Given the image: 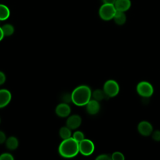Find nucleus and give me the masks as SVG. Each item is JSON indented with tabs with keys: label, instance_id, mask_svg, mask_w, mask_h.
Instances as JSON below:
<instances>
[{
	"label": "nucleus",
	"instance_id": "obj_4",
	"mask_svg": "<svg viewBox=\"0 0 160 160\" xmlns=\"http://www.w3.org/2000/svg\"><path fill=\"white\" fill-rule=\"evenodd\" d=\"M136 91L138 94L144 98L151 97L154 92V88L152 84L148 81H141L136 86Z\"/></svg>",
	"mask_w": 160,
	"mask_h": 160
},
{
	"label": "nucleus",
	"instance_id": "obj_23",
	"mask_svg": "<svg viewBox=\"0 0 160 160\" xmlns=\"http://www.w3.org/2000/svg\"><path fill=\"white\" fill-rule=\"evenodd\" d=\"M96 159L97 160H110L111 159V156H110L108 154H99L98 156L96 158Z\"/></svg>",
	"mask_w": 160,
	"mask_h": 160
},
{
	"label": "nucleus",
	"instance_id": "obj_11",
	"mask_svg": "<svg viewBox=\"0 0 160 160\" xmlns=\"http://www.w3.org/2000/svg\"><path fill=\"white\" fill-rule=\"evenodd\" d=\"M86 111L91 115H95L100 110L99 102L92 99H91L86 105Z\"/></svg>",
	"mask_w": 160,
	"mask_h": 160
},
{
	"label": "nucleus",
	"instance_id": "obj_7",
	"mask_svg": "<svg viewBox=\"0 0 160 160\" xmlns=\"http://www.w3.org/2000/svg\"><path fill=\"white\" fill-rule=\"evenodd\" d=\"M138 131L139 133L143 136H149L153 131V128L151 124L147 121H142L138 125Z\"/></svg>",
	"mask_w": 160,
	"mask_h": 160
},
{
	"label": "nucleus",
	"instance_id": "obj_22",
	"mask_svg": "<svg viewBox=\"0 0 160 160\" xmlns=\"http://www.w3.org/2000/svg\"><path fill=\"white\" fill-rule=\"evenodd\" d=\"M152 138L155 141H160V130H156L152 131Z\"/></svg>",
	"mask_w": 160,
	"mask_h": 160
},
{
	"label": "nucleus",
	"instance_id": "obj_16",
	"mask_svg": "<svg viewBox=\"0 0 160 160\" xmlns=\"http://www.w3.org/2000/svg\"><path fill=\"white\" fill-rule=\"evenodd\" d=\"M106 97H108V96L105 94V92H104L103 89H98L94 90L92 92V98L94 99H95V100H96V101H98L99 102L102 101V100H103Z\"/></svg>",
	"mask_w": 160,
	"mask_h": 160
},
{
	"label": "nucleus",
	"instance_id": "obj_6",
	"mask_svg": "<svg viewBox=\"0 0 160 160\" xmlns=\"http://www.w3.org/2000/svg\"><path fill=\"white\" fill-rule=\"evenodd\" d=\"M79 152L85 156L92 154L94 151V144L92 141L88 139H84L79 142Z\"/></svg>",
	"mask_w": 160,
	"mask_h": 160
},
{
	"label": "nucleus",
	"instance_id": "obj_24",
	"mask_svg": "<svg viewBox=\"0 0 160 160\" xmlns=\"http://www.w3.org/2000/svg\"><path fill=\"white\" fill-rule=\"evenodd\" d=\"M62 99L63 101V102L68 104L69 102L72 101V100H71V94H65L62 95Z\"/></svg>",
	"mask_w": 160,
	"mask_h": 160
},
{
	"label": "nucleus",
	"instance_id": "obj_14",
	"mask_svg": "<svg viewBox=\"0 0 160 160\" xmlns=\"http://www.w3.org/2000/svg\"><path fill=\"white\" fill-rule=\"evenodd\" d=\"M114 22L118 25H122L126 22V16L124 12L117 11L115 13V15L113 18Z\"/></svg>",
	"mask_w": 160,
	"mask_h": 160
},
{
	"label": "nucleus",
	"instance_id": "obj_30",
	"mask_svg": "<svg viewBox=\"0 0 160 160\" xmlns=\"http://www.w3.org/2000/svg\"><path fill=\"white\" fill-rule=\"evenodd\" d=\"M0 22H1V21H0Z\"/></svg>",
	"mask_w": 160,
	"mask_h": 160
},
{
	"label": "nucleus",
	"instance_id": "obj_1",
	"mask_svg": "<svg viewBox=\"0 0 160 160\" xmlns=\"http://www.w3.org/2000/svg\"><path fill=\"white\" fill-rule=\"evenodd\" d=\"M71 94L72 102L78 106H86L92 98L91 89L86 85H80L76 87Z\"/></svg>",
	"mask_w": 160,
	"mask_h": 160
},
{
	"label": "nucleus",
	"instance_id": "obj_20",
	"mask_svg": "<svg viewBox=\"0 0 160 160\" xmlns=\"http://www.w3.org/2000/svg\"><path fill=\"white\" fill-rule=\"evenodd\" d=\"M125 158L123 154L119 151L114 152L111 155V159H113V160H123Z\"/></svg>",
	"mask_w": 160,
	"mask_h": 160
},
{
	"label": "nucleus",
	"instance_id": "obj_2",
	"mask_svg": "<svg viewBox=\"0 0 160 160\" xmlns=\"http://www.w3.org/2000/svg\"><path fill=\"white\" fill-rule=\"evenodd\" d=\"M59 154L63 158H71L79 152V142L72 137L63 139L58 148Z\"/></svg>",
	"mask_w": 160,
	"mask_h": 160
},
{
	"label": "nucleus",
	"instance_id": "obj_5",
	"mask_svg": "<svg viewBox=\"0 0 160 160\" xmlns=\"http://www.w3.org/2000/svg\"><path fill=\"white\" fill-rule=\"evenodd\" d=\"M102 89L108 98H113L118 94L119 86L115 80L109 79L104 82Z\"/></svg>",
	"mask_w": 160,
	"mask_h": 160
},
{
	"label": "nucleus",
	"instance_id": "obj_27",
	"mask_svg": "<svg viewBox=\"0 0 160 160\" xmlns=\"http://www.w3.org/2000/svg\"><path fill=\"white\" fill-rule=\"evenodd\" d=\"M104 4H114L116 2V0H102Z\"/></svg>",
	"mask_w": 160,
	"mask_h": 160
},
{
	"label": "nucleus",
	"instance_id": "obj_3",
	"mask_svg": "<svg viewBox=\"0 0 160 160\" xmlns=\"http://www.w3.org/2000/svg\"><path fill=\"white\" fill-rule=\"evenodd\" d=\"M116 9L114 4H104L100 7L99 10V17L104 21H109L113 19Z\"/></svg>",
	"mask_w": 160,
	"mask_h": 160
},
{
	"label": "nucleus",
	"instance_id": "obj_21",
	"mask_svg": "<svg viewBox=\"0 0 160 160\" xmlns=\"http://www.w3.org/2000/svg\"><path fill=\"white\" fill-rule=\"evenodd\" d=\"M13 156L9 152H4L0 155V160H13Z\"/></svg>",
	"mask_w": 160,
	"mask_h": 160
},
{
	"label": "nucleus",
	"instance_id": "obj_17",
	"mask_svg": "<svg viewBox=\"0 0 160 160\" xmlns=\"http://www.w3.org/2000/svg\"><path fill=\"white\" fill-rule=\"evenodd\" d=\"M59 136L61 137V138L62 139H66L69 138L71 137V135H72L71 129L70 128H69L67 126L61 127L59 129Z\"/></svg>",
	"mask_w": 160,
	"mask_h": 160
},
{
	"label": "nucleus",
	"instance_id": "obj_12",
	"mask_svg": "<svg viewBox=\"0 0 160 160\" xmlns=\"http://www.w3.org/2000/svg\"><path fill=\"white\" fill-rule=\"evenodd\" d=\"M131 6L130 0H116L114 6L117 11L125 12L128 11Z\"/></svg>",
	"mask_w": 160,
	"mask_h": 160
},
{
	"label": "nucleus",
	"instance_id": "obj_19",
	"mask_svg": "<svg viewBox=\"0 0 160 160\" xmlns=\"http://www.w3.org/2000/svg\"><path fill=\"white\" fill-rule=\"evenodd\" d=\"M72 138L78 142H81L82 140L84 139V133L80 131H75L72 134Z\"/></svg>",
	"mask_w": 160,
	"mask_h": 160
},
{
	"label": "nucleus",
	"instance_id": "obj_29",
	"mask_svg": "<svg viewBox=\"0 0 160 160\" xmlns=\"http://www.w3.org/2000/svg\"><path fill=\"white\" fill-rule=\"evenodd\" d=\"M0 122H1V119H0Z\"/></svg>",
	"mask_w": 160,
	"mask_h": 160
},
{
	"label": "nucleus",
	"instance_id": "obj_28",
	"mask_svg": "<svg viewBox=\"0 0 160 160\" xmlns=\"http://www.w3.org/2000/svg\"><path fill=\"white\" fill-rule=\"evenodd\" d=\"M4 34L3 33V31L2 30V28L0 26V41H1L2 40V39L4 38Z\"/></svg>",
	"mask_w": 160,
	"mask_h": 160
},
{
	"label": "nucleus",
	"instance_id": "obj_18",
	"mask_svg": "<svg viewBox=\"0 0 160 160\" xmlns=\"http://www.w3.org/2000/svg\"><path fill=\"white\" fill-rule=\"evenodd\" d=\"M1 28L4 36H10L12 35L14 32V28L11 24H5L1 26Z\"/></svg>",
	"mask_w": 160,
	"mask_h": 160
},
{
	"label": "nucleus",
	"instance_id": "obj_8",
	"mask_svg": "<svg viewBox=\"0 0 160 160\" xmlns=\"http://www.w3.org/2000/svg\"><path fill=\"white\" fill-rule=\"evenodd\" d=\"M82 122V119L78 114H72L69 116L66 122V125L71 130L78 128Z\"/></svg>",
	"mask_w": 160,
	"mask_h": 160
},
{
	"label": "nucleus",
	"instance_id": "obj_13",
	"mask_svg": "<svg viewBox=\"0 0 160 160\" xmlns=\"http://www.w3.org/2000/svg\"><path fill=\"white\" fill-rule=\"evenodd\" d=\"M6 147L11 151L15 150L18 148L19 145L18 139L14 136H10L6 139L5 141Z\"/></svg>",
	"mask_w": 160,
	"mask_h": 160
},
{
	"label": "nucleus",
	"instance_id": "obj_9",
	"mask_svg": "<svg viewBox=\"0 0 160 160\" xmlns=\"http://www.w3.org/2000/svg\"><path fill=\"white\" fill-rule=\"evenodd\" d=\"M71 110V108L68 103L61 102L56 107L55 112L59 117L66 118L70 115Z\"/></svg>",
	"mask_w": 160,
	"mask_h": 160
},
{
	"label": "nucleus",
	"instance_id": "obj_10",
	"mask_svg": "<svg viewBox=\"0 0 160 160\" xmlns=\"http://www.w3.org/2000/svg\"><path fill=\"white\" fill-rule=\"evenodd\" d=\"M11 100V93L6 89H0V108L8 106Z\"/></svg>",
	"mask_w": 160,
	"mask_h": 160
},
{
	"label": "nucleus",
	"instance_id": "obj_26",
	"mask_svg": "<svg viewBox=\"0 0 160 160\" xmlns=\"http://www.w3.org/2000/svg\"><path fill=\"white\" fill-rule=\"evenodd\" d=\"M6 79V77L5 74L2 71H0V85L3 84L5 82Z\"/></svg>",
	"mask_w": 160,
	"mask_h": 160
},
{
	"label": "nucleus",
	"instance_id": "obj_15",
	"mask_svg": "<svg viewBox=\"0 0 160 160\" xmlns=\"http://www.w3.org/2000/svg\"><path fill=\"white\" fill-rule=\"evenodd\" d=\"M10 16V10L9 8L2 4H0V21H5Z\"/></svg>",
	"mask_w": 160,
	"mask_h": 160
},
{
	"label": "nucleus",
	"instance_id": "obj_25",
	"mask_svg": "<svg viewBox=\"0 0 160 160\" xmlns=\"http://www.w3.org/2000/svg\"><path fill=\"white\" fill-rule=\"evenodd\" d=\"M6 139L7 138H6L5 133L2 131L0 130V144L4 143Z\"/></svg>",
	"mask_w": 160,
	"mask_h": 160
}]
</instances>
